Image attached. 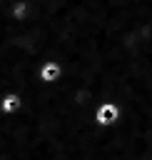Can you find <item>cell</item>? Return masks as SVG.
Segmentation results:
<instances>
[{"label": "cell", "instance_id": "cell-1", "mask_svg": "<svg viewBox=\"0 0 152 160\" xmlns=\"http://www.w3.org/2000/svg\"><path fill=\"white\" fill-rule=\"evenodd\" d=\"M15 108H17V98L15 95H7L5 98V110H15Z\"/></svg>", "mask_w": 152, "mask_h": 160}]
</instances>
